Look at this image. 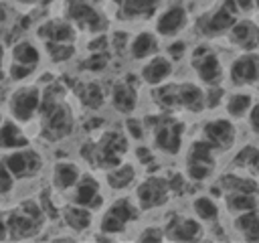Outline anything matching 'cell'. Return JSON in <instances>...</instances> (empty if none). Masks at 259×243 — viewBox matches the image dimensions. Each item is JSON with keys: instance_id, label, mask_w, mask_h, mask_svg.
I'll return each mask as SVG.
<instances>
[{"instance_id": "4", "label": "cell", "mask_w": 259, "mask_h": 243, "mask_svg": "<svg viewBox=\"0 0 259 243\" xmlns=\"http://www.w3.org/2000/svg\"><path fill=\"white\" fill-rule=\"evenodd\" d=\"M188 65L190 71L194 73V79L204 87L223 85V81L227 79V69L223 65V59L208 40H200L196 47L190 49Z\"/></svg>"}, {"instance_id": "16", "label": "cell", "mask_w": 259, "mask_h": 243, "mask_svg": "<svg viewBox=\"0 0 259 243\" xmlns=\"http://www.w3.org/2000/svg\"><path fill=\"white\" fill-rule=\"evenodd\" d=\"M166 231V241H180V243H192L202 241L206 235V225L198 221L192 213H172L166 223L162 225Z\"/></svg>"}, {"instance_id": "46", "label": "cell", "mask_w": 259, "mask_h": 243, "mask_svg": "<svg viewBox=\"0 0 259 243\" xmlns=\"http://www.w3.org/2000/svg\"><path fill=\"white\" fill-rule=\"evenodd\" d=\"M2 122H4V115H2V111H0V126H2Z\"/></svg>"}, {"instance_id": "29", "label": "cell", "mask_w": 259, "mask_h": 243, "mask_svg": "<svg viewBox=\"0 0 259 243\" xmlns=\"http://www.w3.org/2000/svg\"><path fill=\"white\" fill-rule=\"evenodd\" d=\"M24 146H30V140L22 130V124L14 122L12 117H4L0 126V152L6 154Z\"/></svg>"}, {"instance_id": "37", "label": "cell", "mask_w": 259, "mask_h": 243, "mask_svg": "<svg viewBox=\"0 0 259 243\" xmlns=\"http://www.w3.org/2000/svg\"><path fill=\"white\" fill-rule=\"evenodd\" d=\"M16 178H14V174L10 172V168L6 166V162L0 158V196H8V194H12L14 192V188H16Z\"/></svg>"}, {"instance_id": "21", "label": "cell", "mask_w": 259, "mask_h": 243, "mask_svg": "<svg viewBox=\"0 0 259 243\" xmlns=\"http://www.w3.org/2000/svg\"><path fill=\"white\" fill-rule=\"evenodd\" d=\"M83 170L77 162L73 160H57L53 164V170H51V190L59 192V194H69L73 190V186L79 182Z\"/></svg>"}, {"instance_id": "22", "label": "cell", "mask_w": 259, "mask_h": 243, "mask_svg": "<svg viewBox=\"0 0 259 243\" xmlns=\"http://www.w3.org/2000/svg\"><path fill=\"white\" fill-rule=\"evenodd\" d=\"M160 51H162L160 36L156 34V30H148V28L134 32L130 38V45H127V57L138 63H144L146 59L158 55Z\"/></svg>"}, {"instance_id": "15", "label": "cell", "mask_w": 259, "mask_h": 243, "mask_svg": "<svg viewBox=\"0 0 259 243\" xmlns=\"http://www.w3.org/2000/svg\"><path fill=\"white\" fill-rule=\"evenodd\" d=\"M237 122L229 115L225 117H210L200 126V138L206 140L219 154L233 150L237 144Z\"/></svg>"}, {"instance_id": "10", "label": "cell", "mask_w": 259, "mask_h": 243, "mask_svg": "<svg viewBox=\"0 0 259 243\" xmlns=\"http://www.w3.org/2000/svg\"><path fill=\"white\" fill-rule=\"evenodd\" d=\"M63 16L71 20L77 30H85L91 34H103L107 28V16L97 2L93 0H65Z\"/></svg>"}, {"instance_id": "30", "label": "cell", "mask_w": 259, "mask_h": 243, "mask_svg": "<svg viewBox=\"0 0 259 243\" xmlns=\"http://www.w3.org/2000/svg\"><path fill=\"white\" fill-rule=\"evenodd\" d=\"M103 178H105V184H107L111 190L123 192V190L132 188V184L136 182V178H138V168H136V164H132V162H119L117 166L107 168Z\"/></svg>"}, {"instance_id": "28", "label": "cell", "mask_w": 259, "mask_h": 243, "mask_svg": "<svg viewBox=\"0 0 259 243\" xmlns=\"http://www.w3.org/2000/svg\"><path fill=\"white\" fill-rule=\"evenodd\" d=\"M253 103H255V97H253V93H249V89H233V91H227L223 107L231 119L245 122Z\"/></svg>"}, {"instance_id": "1", "label": "cell", "mask_w": 259, "mask_h": 243, "mask_svg": "<svg viewBox=\"0 0 259 243\" xmlns=\"http://www.w3.org/2000/svg\"><path fill=\"white\" fill-rule=\"evenodd\" d=\"M38 136L49 144H59L75 132V111L67 101V89L61 83H51L42 89L38 109Z\"/></svg>"}, {"instance_id": "43", "label": "cell", "mask_w": 259, "mask_h": 243, "mask_svg": "<svg viewBox=\"0 0 259 243\" xmlns=\"http://www.w3.org/2000/svg\"><path fill=\"white\" fill-rule=\"evenodd\" d=\"M239 12H251V10H259V0H235Z\"/></svg>"}, {"instance_id": "14", "label": "cell", "mask_w": 259, "mask_h": 243, "mask_svg": "<svg viewBox=\"0 0 259 243\" xmlns=\"http://www.w3.org/2000/svg\"><path fill=\"white\" fill-rule=\"evenodd\" d=\"M190 24V12L184 4L180 2H172L164 8L158 10V14L154 16V30L160 38H178Z\"/></svg>"}, {"instance_id": "5", "label": "cell", "mask_w": 259, "mask_h": 243, "mask_svg": "<svg viewBox=\"0 0 259 243\" xmlns=\"http://www.w3.org/2000/svg\"><path fill=\"white\" fill-rule=\"evenodd\" d=\"M219 152L202 138L192 140L184 152V174L190 182H206L217 174Z\"/></svg>"}, {"instance_id": "6", "label": "cell", "mask_w": 259, "mask_h": 243, "mask_svg": "<svg viewBox=\"0 0 259 243\" xmlns=\"http://www.w3.org/2000/svg\"><path fill=\"white\" fill-rule=\"evenodd\" d=\"M140 215H142V209L138 207L136 198L132 194H121V196L113 198L103 209V213L99 217V231L107 233L111 237L123 235V233H127L132 223L140 221Z\"/></svg>"}, {"instance_id": "18", "label": "cell", "mask_w": 259, "mask_h": 243, "mask_svg": "<svg viewBox=\"0 0 259 243\" xmlns=\"http://www.w3.org/2000/svg\"><path fill=\"white\" fill-rule=\"evenodd\" d=\"M69 200L83 205L91 211H99L105 205V196H103V186L101 180L93 174V172H83L79 182L73 186V190L69 192Z\"/></svg>"}, {"instance_id": "44", "label": "cell", "mask_w": 259, "mask_h": 243, "mask_svg": "<svg viewBox=\"0 0 259 243\" xmlns=\"http://www.w3.org/2000/svg\"><path fill=\"white\" fill-rule=\"evenodd\" d=\"M0 241H8V219H6V211H0Z\"/></svg>"}, {"instance_id": "48", "label": "cell", "mask_w": 259, "mask_h": 243, "mask_svg": "<svg viewBox=\"0 0 259 243\" xmlns=\"http://www.w3.org/2000/svg\"><path fill=\"white\" fill-rule=\"evenodd\" d=\"M93 2H103V0H93Z\"/></svg>"}, {"instance_id": "19", "label": "cell", "mask_w": 259, "mask_h": 243, "mask_svg": "<svg viewBox=\"0 0 259 243\" xmlns=\"http://www.w3.org/2000/svg\"><path fill=\"white\" fill-rule=\"evenodd\" d=\"M172 75H174V61L162 51L146 59L140 67V79L148 87H158L162 83H168Z\"/></svg>"}, {"instance_id": "26", "label": "cell", "mask_w": 259, "mask_h": 243, "mask_svg": "<svg viewBox=\"0 0 259 243\" xmlns=\"http://www.w3.org/2000/svg\"><path fill=\"white\" fill-rule=\"evenodd\" d=\"M42 55H45L42 49L34 40L22 38V40L14 43L10 49V65L24 67V69H30L32 73H36V69L42 61Z\"/></svg>"}, {"instance_id": "47", "label": "cell", "mask_w": 259, "mask_h": 243, "mask_svg": "<svg viewBox=\"0 0 259 243\" xmlns=\"http://www.w3.org/2000/svg\"><path fill=\"white\" fill-rule=\"evenodd\" d=\"M255 91H257V93H259V85H257V87H255Z\"/></svg>"}, {"instance_id": "41", "label": "cell", "mask_w": 259, "mask_h": 243, "mask_svg": "<svg viewBox=\"0 0 259 243\" xmlns=\"http://www.w3.org/2000/svg\"><path fill=\"white\" fill-rule=\"evenodd\" d=\"M166 55L176 63L180 61L184 55H186V43L182 38H172L168 45H166Z\"/></svg>"}, {"instance_id": "36", "label": "cell", "mask_w": 259, "mask_h": 243, "mask_svg": "<svg viewBox=\"0 0 259 243\" xmlns=\"http://www.w3.org/2000/svg\"><path fill=\"white\" fill-rule=\"evenodd\" d=\"M42 49H45V55L49 57L51 63H67L75 57L77 49H75V43H42Z\"/></svg>"}, {"instance_id": "42", "label": "cell", "mask_w": 259, "mask_h": 243, "mask_svg": "<svg viewBox=\"0 0 259 243\" xmlns=\"http://www.w3.org/2000/svg\"><path fill=\"white\" fill-rule=\"evenodd\" d=\"M245 122H247L249 132H251L255 138H259V99H255V103H253L249 115L245 117Z\"/></svg>"}, {"instance_id": "2", "label": "cell", "mask_w": 259, "mask_h": 243, "mask_svg": "<svg viewBox=\"0 0 259 243\" xmlns=\"http://www.w3.org/2000/svg\"><path fill=\"white\" fill-rule=\"evenodd\" d=\"M144 124L152 140V150L166 154V156H178L182 152L186 124L176 113L156 111V113L146 115Z\"/></svg>"}, {"instance_id": "31", "label": "cell", "mask_w": 259, "mask_h": 243, "mask_svg": "<svg viewBox=\"0 0 259 243\" xmlns=\"http://www.w3.org/2000/svg\"><path fill=\"white\" fill-rule=\"evenodd\" d=\"M77 99L85 109L97 111L105 105L107 101V93L103 89V85L99 81H83L77 87Z\"/></svg>"}, {"instance_id": "20", "label": "cell", "mask_w": 259, "mask_h": 243, "mask_svg": "<svg viewBox=\"0 0 259 243\" xmlns=\"http://www.w3.org/2000/svg\"><path fill=\"white\" fill-rule=\"evenodd\" d=\"M225 36L229 40V47L239 53L259 49V24L251 18H239Z\"/></svg>"}, {"instance_id": "34", "label": "cell", "mask_w": 259, "mask_h": 243, "mask_svg": "<svg viewBox=\"0 0 259 243\" xmlns=\"http://www.w3.org/2000/svg\"><path fill=\"white\" fill-rule=\"evenodd\" d=\"M231 166L235 170H241V172L259 176V146L257 144H245L235 154V158L231 160Z\"/></svg>"}, {"instance_id": "12", "label": "cell", "mask_w": 259, "mask_h": 243, "mask_svg": "<svg viewBox=\"0 0 259 243\" xmlns=\"http://www.w3.org/2000/svg\"><path fill=\"white\" fill-rule=\"evenodd\" d=\"M2 160L6 162V166L10 168V172L14 174V178L18 182H26V180H34L42 168H45V158L38 150H34L32 146H24L12 152H6L2 156Z\"/></svg>"}, {"instance_id": "11", "label": "cell", "mask_w": 259, "mask_h": 243, "mask_svg": "<svg viewBox=\"0 0 259 243\" xmlns=\"http://www.w3.org/2000/svg\"><path fill=\"white\" fill-rule=\"evenodd\" d=\"M239 8L235 4V0H223L219 6H214L212 10L204 12L198 22H196V32L202 36V40H210L217 36H225L231 26L239 20L237 18Z\"/></svg>"}, {"instance_id": "13", "label": "cell", "mask_w": 259, "mask_h": 243, "mask_svg": "<svg viewBox=\"0 0 259 243\" xmlns=\"http://www.w3.org/2000/svg\"><path fill=\"white\" fill-rule=\"evenodd\" d=\"M227 79L235 89H255L259 85V53H239L227 67Z\"/></svg>"}, {"instance_id": "17", "label": "cell", "mask_w": 259, "mask_h": 243, "mask_svg": "<svg viewBox=\"0 0 259 243\" xmlns=\"http://www.w3.org/2000/svg\"><path fill=\"white\" fill-rule=\"evenodd\" d=\"M140 81L138 77L134 75H123L119 79L113 81L109 93H107V99L111 103V107L121 113V115H132L136 109H138V103H140Z\"/></svg>"}, {"instance_id": "23", "label": "cell", "mask_w": 259, "mask_h": 243, "mask_svg": "<svg viewBox=\"0 0 259 243\" xmlns=\"http://www.w3.org/2000/svg\"><path fill=\"white\" fill-rule=\"evenodd\" d=\"M77 32V26L65 16L51 18L36 28V36L40 38V43H75Z\"/></svg>"}, {"instance_id": "45", "label": "cell", "mask_w": 259, "mask_h": 243, "mask_svg": "<svg viewBox=\"0 0 259 243\" xmlns=\"http://www.w3.org/2000/svg\"><path fill=\"white\" fill-rule=\"evenodd\" d=\"M4 57H6V49H4V45L0 43V75L4 73V61H6Z\"/></svg>"}, {"instance_id": "7", "label": "cell", "mask_w": 259, "mask_h": 243, "mask_svg": "<svg viewBox=\"0 0 259 243\" xmlns=\"http://www.w3.org/2000/svg\"><path fill=\"white\" fill-rule=\"evenodd\" d=\"M130 148V136L123 130H107L99 136V140L91 146V154L85 156L93 162V166L107 170L123 162V156Z\"/></svg>"}, {"instance_id": "27", "label": "cell", "mask_w": 259, "mask_h": 243, "mask_svg": "<svg viewBox=\"0 0 259 243\" xmlns=\"http://www.w3.org/2000/svg\"><path fill=\"white\" fill-rule=\"evenodd\" d=\"M162 0H125V4L117 10V18L125 22H144L158 14Z\"/></svg>"}, {"instance_id": "3", "label": "cell", "mask_w": 259, "mask_h": 243, "mask_svg": "<svg viewBox=\"0 0 259 243\" xmlns=\"http://www.w3.org/2000/svg\"><path fill=\"white\" fill-rule=\"evenodd\" d=\"M8 219V241H30L36 239L47 223L51 221L38 198H24L6 211Z\"/></svg>"}, {"instance_id": "40", "label": "cell", "mask_w": 259, "mask_h": 243, "mask_svg": "<svg viewBox=\"0 0 259 243\" xmlns=\"http://www.w3.org/2000/svg\"><path fill=\"white\" fill-rule=\"evenodd\" d=\"M125 134H127V136L132 138V140H138V142H142V140H144V138L148 136L144 119L127 115V119H125Z\"/></svg>"}, {"instance_id": "24", "label": "cell", "mask_w": 259, "mask_h": 243, "mask_svg": "<svg viewBox=\"0 0 259 243\" xmlns=\"http://www.w3.org/2000/svg\"><path fill=\"white\" fill-rule=\"evenodd\" d=\"M93 213L91 209L83 207V205H77V202H71L67 200V205L61 207V219H63V225L75 233V235H81V233H87L91 227H93Z\"/></svg>"}, {"instance_id": "32", "label": "cell", "mask_w": 259, "mask_h": 243, "mask_svg": "<svg viewBox=\"0 0 259 243\" xmlns=\"http://www.w3.org/2000/svg\"><path fill=\"white\" fill-rule=\"evenodd\" d=\"M192 215L204 225H217L221 221V207L210 194H196L192 198Z\"/></svg>"}, {"instance_id": "25", "label": "cell", "mask_w": 259, "mask_h": 243, "mask_svg": "<svg viewBox=\"0 0 259 243\" xmlns=\"http://www.w3.org/2000/svg\"><path fill=\"white\" fill-rule=\"evenodd\" d=\"M178 97H180V111L188 113H202L206 109V91L204 85L194 81H178Z\"/></svg>"}, {"instance_id": "9", "label": "cell", "mask_w": 259, "mask_h": 243, "mask_svg": "<svg viewBox=\"0 0 259 243\" xmlns=\"http://www.w3.org/2000/svg\"><path fill=\"white\" fill-rule=\"evenodd\" d=\"M172 196L174 192H172L168 174H148L134 188V198L142 209V213L166 207Z\"/></svg>"}, {"instance_id": "39", "label": "cell", "mask_w": 259, "mask_h": 243, "mask_svg": "<svg viewBox=\"0 0 259 243\" xmlns=\"http://www.w3.org/2000/svg\"><path fill=\"white\" fill-rule=\"evenodd\" d=\"M134 239H136V241L162 243V241H166V231H164V227H160V225H148V227H144L142 231H138Z\"/></svg>"}, {"instance_id": "38", "label": "cell", "mask_w": 259, "mask_h": 243, "mask_svg": "<svg viewBox=\"0 0 259 243\" xmlns=\"http://www.w3.org/2000/svg\"><path fill=\"white\" fill-rule=\"evenodd\" d=\"M107 63H109L107 51H95V53H91V55L83 61V69H87V71H91V73H99V71H103V69L107 67Z\"/></svg>"}, {"instance_id": "35", "label": "cell", "mask_w": 259, "mask_h": 243, "mask_svg": "<svg viewBox=\"0 0 259 243\" xmlns=\"http://www.w3.org/2000/svg\"><path fill=\"white\" fill-rule=\"evenodd\" d=\"M223 200H225V209L233 217L259 207V194L257 192H225Z\"/></svg>"}, {"instance_id": "33", "label": "cell", "mask_w": 259, "mask_h": 243, "mask_svg": "<svg viewBox=\"0 0 259 243\" xmlns=\"http://www.w3.org/2000/svg\"><path fill=\"white\" fill-rule=\"evenodd\" d=\"M233 231L243 241H259V207L233 217Z\"/></svg>"}, {"instance_id": "8", "label": "cell", "mask_w": 259, "mask_h": 243, "mask_svg": "<svg viewBox=\"0 0 259 243\" xmlns=\"http://www.w3.org/2000/svg\"><path fill=\"white\" fill-rule=\"evenodd\" d=\"M42 103V87L36 83H22L10 91L6 99L8 117L26 126L38 117V109Z\"/></svg>"}]
</instances>
